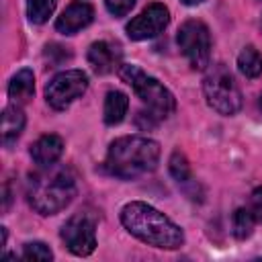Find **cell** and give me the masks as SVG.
I'll return each mask as SVG.
<instances>
[{
	"label": "cell",
	"instance_id": "e0dca14e",
	"mask_svg": "<svg viewBox=\"0 0 262 262\" xmlns=\"http://www.w3.org/2000/svg\"><path fill=\"white\" fill-rule=\"evenodd\" d=\"M254 223H256V219H254V215H252V211H250L248 207H239V209H235V213H233V217H231V229H233V235H235L237 239H246V237H250L252 231H254Z\"/></svg>",
	"mask_w": 262,
	"mask_h": 262
},
{
	"label": "cell",
	"instance_id": "ac0fdd59",
	"mask_svg": "<svg viewBox=\"0 0 262 262\" xmlns=\"http://www.w3.org/2000/svg\"><path fill=\"white\" fill-rule=\"evenodd\" d=\"M57 0H27V14L29 20L35 25H43L55 10Z\"/></svg>",
	"mask_w": 262,
	"mask_h": 262
},
{
	"label": "cell",
	"instance_id": "8fae6325",
	"mask_svg": "<svg viewBox=\"0 0 262 262\" xmlns=\"http://www.w3.org/2000/svg\"><path fill=\"white\" fill-rule=\"evenodd\" d=\"M86 57L96 74H108L119 66L121 51H119V47L111 45L108 41H94L90 45Z\"/></svg>",
	"mask_w": 262,
	"mask_h": 262
},
{
	"label": "cell",
	"instance_id": "9c48e42d",
	"mask_svg": "<svg viewBox=\"0 0 262 262\" xmlns=\"http://www.w3.org/2000/svg\"><path fill=\"white\" fill-rule=\"evenodd\" d=\"M170 23V12L164 4L154 2L149 6H145L135 18H131V23L127 25V35L133 41H143V39H151L156 35H160Z\"/></svg>",
	"mask_w": 262,
	"mask_h": 262
},
{
	"label": "cell",
	"instance_id": "7402d4cb",
	"mask_svg": "<svg viewBox=\"0 0 262 262\" xmlns=\"http://www.w3.org/2000/svg\"><path fill=\"white\" fill-rule=\"evenodd\" d=\"M248 209L252 211L254 219L262 223V186L254 188V192H252V196H250V207H248Z\"/></svg>",
	"mask_w": 262,
	"mask_h": 262
},
{
	"label": "cell",
	"instance_id": "8992f818",
	"mask_svg": "<svg viewBox=\"0 0 262 262\" xmlns=\"http://www.w3.org/2000/svg\"><path fill=\"white\" fill-rule=\"evenodd\" d=\"M178 47L194 70L207 68L211 57V35L207 25L201 20H186L178 29Z\"/></svg>",
	"mask_w": 262,
	"mask_h": 262
},
{
	"label": "cell",
	"instance_id": "7a4b0ae2",
	"mask_svg": "<svg viewBox=\"0 0 262 262\" xmlns=\"http://www.w3.org/2000/svg\"><path fill=\"white\" fill-rule=\"evenodd\" d=\"M78 192L76 176L68 166H41L29 176L27 199L41 215H55L66 209Z\"/></svg>",
	"mask_w": 262,
	"mask_h": 262
},
{
	"label": "cell",
	"instance_id": "d6986e66",
	"mask_svg": "<svg viewBox=\"0 0 262 262\" xmlns=\"http://www.w3.org/2000/svg\"><path fill=\"white\" fill-rule=\"evenodd\" d=\"M168 168H170V174L174 176V180H178V182H188V180L192 178V172H190V164H188L186 156H184L182 151H178V149L172 154Z\"/></svg>",
	"mask_w": 262,
	"mask_h": 262
},
{
	"label": "cell",
	"instance_id": "9a60e30c",
	"mask_svg": "<svg viewBox=\"0 0 262 262\" xmlns=\"http://www.w3.org/2000/svg\"><path fill=\"white\" fill-rule=\"evenodd\" d=\"M129 108V98L125 92L111 90L104 98V123L106 125H117L125 119Z\"/></svg>",
	"mask_w": 262,
	"mask_h": 262
},
{
	"label": "cell",
	"instance_id": "30bf717a",
	"mask_svg": "<svg viewBox=\"0 0 262 262\" xmlns=\"http://www.w3.org/2000/svg\"><path fill=\"white\" fill-rule=\"evenodd\" d=\"M94 18V8L88 2H74L70 4L55 20V29L63 35H74L88 27Z\"/></svg>",
	"mask_w": 262,
	"mask_h": 262
},
{
	"label": "cell",
	"instance_id": "603a6c76",
	"mask_svg": "<svg viewBox=\"0 0 262 262\" xmlns=\"http://www.w3.org/2000/svg\"><path fill=\"white\" fill-rule=\"evenodd\" d=\"M182 2H184L186 6H194V4H201L203 0H182Z\"/></svg>",
	"mask_w": 262,
	"mask_h": 262
},
{
	"label": "cell",
	"instance_id": "277c9868",
	"mask_svg": "<svg viewBox=\"0 0 262 262\" xmlns=\"http://www.w3.org/2000/svg\"><path fill=\"white\" fill-rule=\"evenodd\" d=\"M119 76L123 82H127L135 90V94L141 98L143 104H147L149 113L156 119H166L174 113L176 108L174 94L164 84H160L156 78L147 76L143 70H139L133 63H123L119 68Z\"/></svg>",
	"mask_w": 262,
	"mask_h": 262
},
{
	"label": "cell",
	"instance_id": "5b68a950",
	"mask_svg": "<svg viewBox=\"0 0 262 262\" xmlns=\"http://www.w3.org/2000/svg\"><path fill=\"white\" fill-rule=\"evenodd\" d=\"M203 92L207 98V104L217 111L219 115H235L242 108V92L229 74V70L223 63L211 66L205 80H203Z\"/></svg>",
	"mask_w": 262,
	"mask_h": 262
},
{
	"label": "cell",
	"instance_id": "3957f363",
	"mask_svg": "<svg viewBox=\"0 0 262 262\" xmlns=\"http://www.w3.org/2000/svg\"><path fill=\"white\" fill-rule=\"evenodd\" d=\"M160 160V145L158 141L141 135H125L111 143L104 160V168L108 174L133 180L156 170Z\"/></svg>",
	"mask_w": 262,
	"mask_h": 262
},
{
	"label": "cell",
	"instance_id": "6da1fadb",
	"mask_svg": "<svg viewBox=\"0 0 262 262\" xmlns=\"http://www.w3.org/2000/svg\"><path fill=\"white\" fill-rule=\"evenodd\" d=\"M121 223L131 235L154 248L176 250L184 244V231L170 217L147 203H127L121 209Z\"/></svg>",
	"mask_w": 262,
	"mask_h": 262
},
{
	"label": "cell",
	"instance_id": "2e32d148",
	"mask_svg": "<svg viewBox=\"0 0 262 262\" xmlns=\"http://www.w3.org/2000/svg\"><path fill=\"white\" fill-rule=\"evenodd\" d=\"M237 68L246 78H258L262 74V55L254 47H246L237 55Z\"/></svg>",
	"mask_w": 262,
	"mask_h": 262
},
{
	"label": "cell",
	"instance_id": "ffe728a7",
	"mask_svg": "<svg viewBox=\"0 0 262 262\" xmlns=\"http://www.w3.org/2000/svg\"><path fill=\"white\" fill-rule=\"evenodd\" d=\"M23 258L25 260H51L53 254L49 246H45L43 242H29L23 248Z\"/></svg>",
	"mask_w": 262,
	"mask_h": 262
},
{
	"label": "cell",
	"instance_id": "4fadbf2b",
	"mask_svg": "<svg viewBox=\"0 0 262 262\" xmlns=\"http://www.w3.org/2000/svg\"><path fill=\"white\" fill-rule=\"evenodd\" d=\"M33 94H35V76L29 68H23L12 76L8 84V96L16 104H25L33 98Z\"/></svg>",
	"mask_w": 262,
	"mask_h": 262
},
{
	"label": "cell",
	"instance_id": "ba28073f",
	"mask_svg": "<svg viewBox=\"0 0 262 262\" xmlns=\"http://www.w3.org/2000/svg\"><path fill=\"white\" fill-rule=\"evenodd\" d=\"M61 239L66 248L76 256H88L96 248V223L90 215L78 213L70 217L61 227Z\"/></svg>",
	"mask_w": 262,
	"mask_h": 262
},
{
	"label": "cell",
	"instance_id": "52a82bcc",
	"mask_svg": "<svg viewBox=\"0 0 262 262\" xmlns=\"http://www.w3.org/2000/svg\"><path fill=\"white\" fill-rule=\"evenodd\" d=\"M88 88V76L82 70H66L49 80L45 86L47 104L55 111L68 108L76 98H80Z\"/></svg>",
	"mask_w": 262,
	"mask_h": 262
},
{
	"label": "cell",
	"instance_id": "7c38bea8",
	"mask_svg": "<svg viewBox=\"0 0 262 262\" xmlns=\"http://www.w3.org/2000/svg\"><path fill=\"white\" fill-rule=\"evenodd\" d=\"M63 154V139L59 135L47 133L41 135L33 145H31V158L39 166H49L55 164Z\"/></svg>",
	"mask_w": 262,
	"mask_h": 262
},
{
	"label": "cell",
	"instance_id": "44dd1931",
	"mask_svg": "<svg viewBox=\"0 0 262 262\" xmlns=\"http://www.w3.org/2000/svg\"><path fill=\"white\" fill-rule=\"evenodd\" d=\"M104 4L113 16H125L133 8L135 0H104Z\"/></svg>",
	"mask_w": 262,
	"mask_h": 262
},
{
	"label": "cell",
	"instance_id": "cb8c5ba5",
	"mask_svg": "<svg viewBox=\"0 0 262 262\" xmlns=\"http://www.w3.org/2000/svg\"><path fill=\"white\" fill-rule=\"evenodd\" d=\"M260 108H262V96H260Z\"/></svg>",
	"mask_w": 262,
	"mask_h": 262
},
{
	"label": "cell",
	"instance_id": "5bb4252c",
	"mask_svg": "<svg viewBox=\"0 0 262 262\" xmlns=\"http://www.w3.org/2000/svg\"><path fill=\"white\" fill-rule=\"evenodd\" d=\"M25 129V113L23 108L14 102V104H8L2 113V143L4 145H10L12 141L18 139V135L23 133Z\"/></svg>",
	"mask_w": 262,
	"mask_h": 262
}]
</instances>
